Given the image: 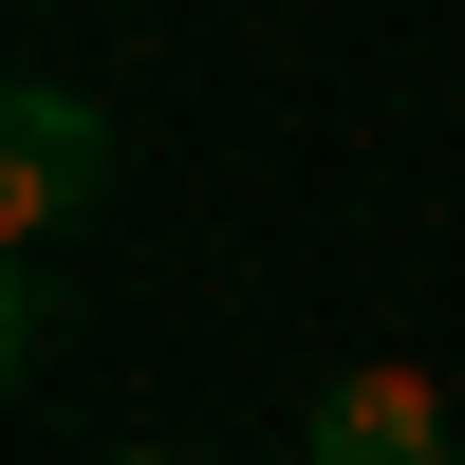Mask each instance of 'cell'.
Instances as JSON below:
<instances>
[{
  "instance_id": "1",
  "label": "cell",
  "mask_w": 465,
  "mask_h": 465,
  "mask_svg": "<svg viewBox=\"0 0 465 465\" xmlns=\"http://www.w3.org/2000/svg\"><path fill=\"white\" fill-rule=\"evenodd\" d=\"M94 186H112V112L74 94V74H19V94H0V223H19V242H56Z\"/></svg>"
},
{
  "instance_id": "2",
  "label": "cell",
  "mask_w": 465,
  "mask_h": 465,
  "mask_svg": "<svg viewBox=\"0 0 465 465\" xmlns=\"http://www.w3.org/2000/svg\"><path fill=\"white\" fill-rule=\"evenodd\" d=\"M298 447L317 465H465V429H447L429 372H335V391L298 410Z\"/></svg>"
},
{
  "instance_id": "3",
  "label": "cell",
  "mask_w": 465,
  "mask_h": 465,
  "mask_svg": "<svg viewBox=\"0 0 465 465\" xmlns=\"http://www.w3.org/2000/svg\"><path fill=\"white\" fill-rule=\"evenodd\" d=\"M112 465H168V447H112Z\"/></svg>"
}]
</instances>
